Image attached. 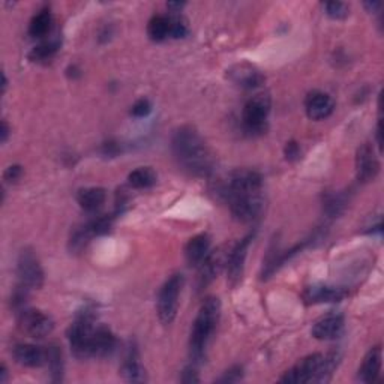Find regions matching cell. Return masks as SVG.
I'll use <instances>...</instances> for the list:
<instances>
[{
    "label": "cell",
    "mask_w": 384,
    "mask_h": 384,
    "mask_svg": "<svg viewBox=\"0 0 384 384\" xmlns=\"http://www.w3.org/2000/svg\"><path fill=\"white\" fill-rule=\"evenodd\" d=\"M218 192L239 222H254L264 209L263 177L254 170H236L227 176Z\"/></svg>",
    "instance_id": "obj_1"
},
{
    "label": "cell",
    "mask_w": 384,
    "mask_h": 384,
    "mask_svg": "<svg viewBox=\"0 0 384 384\" xmlns=\"http://www.w3.org/2000/svg\"><path fill=\"white\" fill-rule=\"evenodd\" d=\"M171 150L189 175L204 177L213 171L215 159L203 137L192 126H180L171 137Z\"/></svg>",
    "instance_id": "obj_2"
},
{
    "label": "cell",
    "mask_w": 384,
    "mask_h": 384,
    "mask_svg": "<svg viewBox=\"0 0 384 384\" xmlns=\"http://www.w3.org/2000/svg\"><path fill=\"white\" fill-rule=\"evenodd\" d=\"M219 317H221V302L218 297H207L201 305L191 329L189 354L194 365L201 363L206 358L207 344L216 331Z\"/></svg>",
    "instance_id": "obj_3"
},
{
    "label": "cell",
    "mask_w": 384,
    "mask_h": 384,
    "mask_svg": "<svg viewBox=\"0 0 384 384\" xmlns=\"http://www.w3.org/2000/svg\"><path fill=\"white\" fill-rule=\"evenodd\" d=\"M340 362V356L331 354H311L302 359L295 368L286 372L281 383L306 384V383H326L331 380L333 371Z\"/></svg>",
    "instance_id": "obj_4"
},
{
    "label": "cell",
    "mask_w": 384,
    "mask_h": 384,
    "mask_svg": "<svg viewBox=\"0 0 384 384\" xmlns=\"http://www.w3.org/2000/svg\"><path fill=\"white\" fill-rule=\"evenodd\" d=\"M95 314L92 309L85 308V311L77 315L76 322L71 324L68 331V340L71 350L77 359H89L92 358L90 353V340L95 331Z\"/></svg>",
    "instance_id": "obj_5"
},
{
    "label": "cell",
    "mask_w": 384,
    "mask_h": 384,
    "mask_svg": "<svg viewBox=\"0 0 384 384\" xmlns=\"http://www.w3.org/2000/svg\"><path fill=\"white\" fill-rule=\"evenodd\" d=\"M272 101L268 94L252 96L245 104L242 112L243 130L250 135H261L268 130V117L270 113Z\"/></svg>",
    "instance_id": "obj_6"
},
{
    "label": "cell",
    "mask_w": 384,
    "mask_h": 384,
    "mask_svg": "<svg viewBox=\"0 0 384 384\" xmlns=\"http://www.w3.org/2000/svg\"><path fill=\"white\" fill-rule=\"evenodd\" d=\"M184 288V275L175 273L170 277L159 290L158 295V317L162 324H171L175 322L179 309V296Z\"/></svg>",
    "instance_id": "obj_7"
},
{
    "label": "cell",
    "mask_w": 384,
    "mask_h": 384,
    "mask_svg": "<svg viewBox=\"0 0 384 384\" xmlns=\"http://www.w3.org/2000/svg\"><path fill=\"white\" fill-rule=\"evenodd\" d=\"M17 275L20 284L26 288H41L44 286V270L36 254L26 248L18 255L17 260Z\"/></svg>",
    "instance_id": "obj_8"
},
{
    "label": "cell",
    "mask_w": 384,
    "mask_h": 384,
    "mask_svg": "<svg viewBox=\"0 0 384 384\" xmlns=\"http://www.w3.org/2000/svg\"><path fill=\"white\" fill-rule=\"evenodd\" d=\"M254 239V234H248L243 237L242 241L237 242L232 251L227 254V281L232 287L239 286V282L243 278V272H245V261H246V255H248L250 245Z\"/></svg>",
    "instance_id": "obj_9"
},
{
    "label": "cell",
    "mask_w": 384,
    "mask_h": 384,
    "mask_svg": "<svg viewBox=\"0 0 384 384\" xmlns=\"http://www.w3.org/2000/svg\"><path fill=\"white\" fill-rule=\"evenodd\" d=\"M18 324L20 329L33 338H44L53 332L54 322L50 315L40 309H27L18 313Z\"/></svg>",
    "instance_id": "obj_10"
},
{
    "label": "cell",
    "mask_w": 384,
    "mask_h": 384,
    "mask_svg": "<svg viewBox=\"0 0 384 384\" xmlns=\"http://www.w3.org/2000/svg\"><path fill=\"white\" fill-rule=\"evenodd\" d=\"M380 171V162L371 144H362L356 153V175L359 182L367 184L377 177Z\"/></svg>",
    "instance_id": "obj_11"
},
{
    "label": "cell",
    "mask_w": 384,
    "mask_h": 384,
    "mask_svg": "<svg viewBox=\"0 0 384 384\" xmlns=\"http://www.w3.org/2000/svg\"><path fill=\"white\" fill-rule=\"evenodd\" d=\"M227 77L230 78L234 85L248 90L257 89L264 83V76L261 74V71L248 62L236 63V65H233L227 71Z\"/></svg>",
    "instance_id": "obj_12"
},
{
    "label": "cell",
    "mask_w": 384,
    "mask_h": 384,
    "mask_svg": "<svg viewBox=\"0 0 384 384\" xmlns=\"http://www.w3.org/2000/svg\"><path fill=\"white\" fill-rule=\"evenodd\" d=\"M344 317L341 314H327L320 318L313 327V336L320 341H333L344 333Z\"/></svg>",
    "instance_id": "obj_13"
},
{
    "label": "cell",
    "mask_w": 384,
    "mask_h": 384,
    "mask_svg": "<svg viewBox=\"0 0 384 384\" xmlns=\"http://www.w3.org/2000/svg\"><path fill=\"white\" fill-rule=\"evenodd\" d=\"M306 114L313 121H324L333 113L335 103L333 99L324 92H311L305 99Z\"/></svg>",
    "instance_id": "obj_14"
},
{
    "label": "cell",
    "mask_w": 384,
    "mask_h": 384,
    "mask_svg": "<svg viewBox=\"0 0 384 384\" xmlns=\"http://www.w3.org/2000/svg\"><path fill=\"white\" fill-rule=\"evenodd\" d=\"M12 356L17 363L27 368H40L42 365H47V350H42L41 347L33 344H17Z\"/></svg>",
    "instance_id": "obj_15"
},
{
    "label": "cell",
    "mask_w": 384,
    "mask_h": 384,
    "mask_svg": "<svg viewBox=\"0 0 384 384\" xmlns=\"http://www.w3.org/2000/svg\"><path fill=\"white\" fill-rule=\"evenodd\" d=\"M116 336L108 327H95L92 340H90V353H92V358H107V356L116 350Z\"/></svg>",
    "instance_id": "obj_16"
},
{
    "label": "cell",
    "mask_w": 384,
    "mask_h": 384,
    "mask_svg": "<svg viewBox=\"0 0 384 384\" xmlns=\"http://www.w3.org/2000/svg\"><path fill=\"white\" fill-rule=\"evenodd\" d=\"M121 374L122 377L130 383H144L148 380L146 378V371L140 362L139 350H137L135 345H131L130 349H128L121 367Z\"/></svg>",
    "instance_id": "obj_17"
},
{
    "label": "cell",
    "mask_w": 384,
    "mask_h": 384,
    "mask_svg": "<svg viewBox=\"0 0 384 384\" xmlns=\"http://www.w3.org/2000/svg\"><path fill=\"white\" fill-rule=\"evenodd\" d=\"M210 252V237L209 234H197L189 239L185 246V259L189 266L198 268L206 260Z\"/></svg>",
    "instance_id": "obj_18"
},
{
    "label": "cell",
    "mask_w": 384,
    "mask_h": 384,
    "mask_svg": "<svg viewBox=\"0 0 384 384\" xmlns=\"http://www.w3.org/2000/svg\"><path fill=\"white\" fill-rule=\"evenodd\" d=\"M222 254L221 251L218 252H209L206 260L200 264L198 270V279H197V287L198 290L206 288L210 282L215 279V277L219 273L222 268Z\"/></svg>",
    "instance_id": "obj_19"
},
{
    "label": "cell",
    "mask_w": 384,
    "mask_h": 384,
    "mask_svg": "<svg viewBox=\"0 0 384 384\" xmlns=\"http://www.w3.org/2000/svg\"><path fill=\"white\" fill-rule=\"evenodd\" d=\"M347 296V291L340 287H311L305 293V300L308 304H335L341 302Z\"/></svg>",
    "instance_id": "obj_20"
},
{
    "label": "cell",
    "mask_w": 384,
    "mask_h": 384,
    "mask_svg": "<svg viewBox=\"0 0 384 384\" xmlns=\"http://www.w3.org/2000/svg\"><path fill=\"white\" fill-rule=\"evenodd\" d=\"M383 363V351L380 347L371 349L368 354L365 356L362 367L359 369V380L363 383H374L377 381Z\"/></svg>",
    "instance_id": "obj_21"
},
{
    "label": "cell",
    "mask_w": 384,
    "mask_h": 384,
    "mask_svg": "<svg viewBox=\"0 0 384 384\" xmlns=\"http://www.w3.org/2000/svg\"><path fill=\"white\" fill-rule=\"evenodd\" d=\"M105 198L107 192L104 188H85L80 189L77 194L78 204L86 212H96L105 203Z\"/></svg>",
    "instance_id": "obj_22"
},
{
    "label": "cell",
    "mask_w": 384,
    "mask_h": 384,
    "mask_svg": "<svg viewBox=\"0 0 384 384\" xmlns=\"http://www.w3.org/2000/svg\"><path fill=\"white\" fill-rule=\"evenodd\" d=\"M95 237V233L92 230V227H90V222H85L78 227H76L74 230L71 232V237H69V251L78 254L83 250H86V246L90 243Z\"/></svg>",
    "instance_id": "obj_23"
},
{
    "label": "cell",
    "mask_w": 384,
    "mask_h": 384,
    "mask_svg": "<svg viewBox=\"0 0 384 384\" xmlns=\"http://www.w3.org/2000/svg\"><path fill=\"white\" fill-rule=\"evenodd\" d=\"M53 27V15L50 9H41V11L36 14L29 24V35L32 38H44L47 36Z\"/></svg>",
    "instance_id": "obj_24"
},
{
    "label": "cell",
    "mask_w": 384,
    "mask_h": 384,
    "mask_svg": "<svg viewBox=\"0 0 384 384\" xmlns=\"http://www.w3.org/2000/svg\"><path fill=\"white\" fill-rule=\"evenodd\" d=\"M148 35L155 42H161L170 38V18L168 15H155L148 24Z\"/></svg>",
    "instance_id": "obj_25"
},
{
    "label": "cell",
    "mask_w": 384,
    "mask_h": 384,
    "mask_svg": "<svg viewBox=\"0 0 384 384\" xmlns=\"http://www.w3.org/2000/svg\"><path fill=\"white\" fill-rule=\"evenodd\" d=\"M128 182L135 189H148L157 184V173L150 167H140L130 173Z\"/></svg>",
    "instance_id": "obj_26"
},
{
    "label": "cell",
    "mask_w": 384,
    "mask_h": 384,
    "mask_svg": "<svg viewBox=\"0 0 384 384\" xmlns=\"http://www.w3.org/2000/svg\"><path fill=\"white\" fill-rule=\"evenodd\" d=\"M47 367L51 374V381L59 383L63 380V354L58 345H50L47 350Z\"/></svg>",
    "instance_id": "obj_27"
},
{
    "label": "cell",
    "mask_w": 384,
    "mask_h": 384,
    "mask_svg": "<svg viewBox=\"0 0 384 384\" xmlns=\"http://www.w3.org/2000/svg\"><path fill=\"white\" fill-rule=\"evenodd\" d=\"M59 50V42L58 41H44L40 45H36V47L30 51L29 58L33 62H49L50 59L54 58V54L58 53Z\"/></svg>",
    "instance_id": "obj_28"
},
{
    "label": "cell",
    "mask_w": 384,
    "mask_h": 384,
    "mask_svg": "<svg viewBox=\"0 0 384 384\" xmlns=\"http://www.w3.org/2000/svg\"><path fill=\"white\" fill-rule=\"evenodd\" d=\"M345 204H347V197L344 194H341V192H336V194L327 195L326 200H324V209L331 216L340 215L344 210Z\"/></svg>",
    "instance_id": "obj_29"
},
{
    "label": "cell",
    "mask_w": 384,
    "mask_h": 384,
    "mask_svg": "<svg viewBox=\"0 0 384 384\" xmlns=\"http://www.w3.org/2000/svg\"><path fill=\"white\" fill-rule=\"evenodd\" d=\"M323 9L326 15L333 20H344L349 17V5L344 2H324Z\"/></svg>",
    "instance_id": "obj_30"
},
{
    "label": "cell",
    "mask_w": 384,
    "mask_h": 384,
    "mask_svg": "<svg viewBox=\"0 0 384 384\" xmlns=\"http://www.w3.org/2000/svg\"><path fill=\"white\" fill-rule=\"evenodd\" d=\"M170 18V38H185L188 35V24L179 15H168Z\"/></svg>",
    "instance_id": "obj_31"
},
{
    "label": "cell",
    "mask_w": 384,
    "mask_h": 384,
    "mask_svg": "<svg viewBox=\"0 0 384 384\" xmlns=\"http://www.w3.org/2000/svg\"><path fill=\"white\" fill-rule=\"evenodd\" d=\"M150 112H152V104H150V101L146 98H141L137 101V103L131 108V114L134 117H146V116H149Z\"/></svg>",
    "instance_id": "obj_32"
},
{
    "label": "cell",
    "mask_w": 384,
    "mask_h": 384,
    "mask_svg": "<svg viewBox=\"0 0 384 384\" xmlns=\"http://www.w3.org/2000/svg\"><path fill=\"white\" fill-rule=\"evenodd\" d=\"M243 378L242 367H233L224 372V376L219 378V383H237Z\"/></svg>",
    "instance_id": "obj_33"
},
{
    "label": "cell",
    "mask_w": 384,
    "mask_h": 384,
    "mask_svg": "<svg viewBox=\"0 0 384 384\" xmlns=\"http://www.w3.org/2000/svg\"><path fill=\"white\" fill-rule=\"evenodd\" d=\"M23 176V167L21 166H11L8 167L3 173V179L8 184H17Z\"/></svg>",
    "instance_id": "obj_34"
},
{
    "label": "cell",
    "mask_w": 384,
    "mask_h": 384,
    "mask_svg": "<svg viewBox=\"0 0 384 384\" xmlns=\"http://www.w3.org/2000/svg\"><path fill=\"white\" fill-rule=\"evenodd\" d=\"M180 381L182 383H200V378L197 376V369H195V365H191V367L185 368L184 372H182V377H180Z\"/></svg>",
    "instance_id": "obj_35"
},
{
    "label": "cell",
    "mask_w": 384,
    "mask_h": 384,
    "mask_svg": "<svg viewBox=\"0 0 384 384\" xmlns=\"http://www.w3.org/2000/svg\"><path fill=\"white\" fill-rule=\"evenodd\" d=\"M284 152H286V158L288 161H296L300 157V148H299V144L296 141L287 143Z\"/></svg>",
    "instance_id": "obj_36"
},
{
    "label": "cell",
    "mask_w": 384,
    "mask_h": 384,
    "mask_svg": "<svg viewBox=\"0 0 384 384\" xmlns=\"http://www.w3.org/2000/svg\"><path fill=\"white\" fill-rule=\"evenodd\" d=\"M119 152H121V148H119V144L114 141H108L103 146V153L105 155V157L113 158V157H116V155H119Z\"/></svg>",
    "instance_id": "obj_37"
},
{
    "label": "cell",
    "mask_w": 384,
    "mask_h": 384,
    "mask_svg": "<svg viewBox=\"0 0 384 384\" xmlns=\"http://www.w3.org/2000/svg\"><path fill=\"white\" fill-rule=\"evenodd\" d=\"M363 6L367 8L369 12H377L378 9L381 8V3H380V2H365Z\"/></svg>",
    "instance_id": "obj_38"
},
{
    "label": "cell",
    "mask_w": 384,
    "mask_h": 384,
    "mask_svg": "<svg viewBox=\"0 0 384 384\" xmlns=\"http://www.w3.org/2000/svg\"><path fill=\"white\" fill-rule=\"evenodd\" d=\"M8 137H9V126L6 121H2V143H6Z\"/></svg>",
    "instance_id": "obj_39"
},
{
    "label": "cell",
    "mask_w": 384,
    "mask_h": 384,
    "mask_svg": "<svg viewBox=\"0 0 384 384\" xmlns=\"http://www.w3.org/2000/svg\"><path fill=\"white\" fill-rule=\"evenodd\" d=\"M167 6H168L170 9H176V11H175V12H179V11H180V9L185 6V3H180V2H171V3H168Z\"/></svg>",
    "instance_id": "obj_40"
},
{
    "label": "cell",
    "mask_w": 384,
    "mask_h": 384,
    "mask_svg": "<svg viewBox=\"0 0 384 384\" xmlns=\"http://www.w3.org/2000/svg\"><path fill=\"white\" fill-rule=\"evenodd\" d=\"M0 374H2V377H0V383H6V378H8V369H6L5 365H2V372H0Z\"/></svg>",
    "instance_id": "obj_41"
},
{
    "label": "cell",
    "mask_w": 384,
    "mask_h": 384,
    "mask_svg": "<svg viewBox=\"0 0 384 384\" xmlns=\"http://www.w3.org/2000/svg\"><path fill=\"white\" fill-rule=\"evenodd\" d=\"M377 141H378V146H380V148H381V122L378 123V126H377Z\"/></svg>",
    "instance_id": "obj_42"
}]
</instances>
